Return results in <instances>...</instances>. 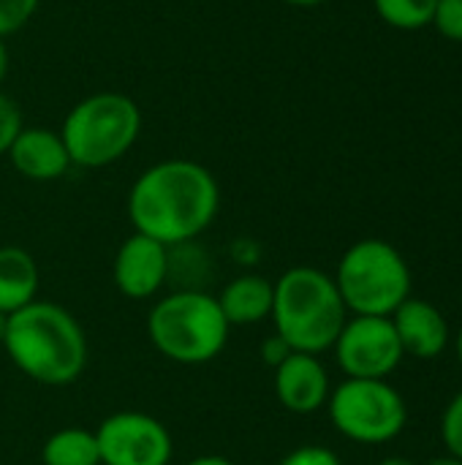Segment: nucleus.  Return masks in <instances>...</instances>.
Instances as JSON below:
<instances>
[{
  "instance_id": "f257e3e1",
  "label": "nucleus",
  "mask_w": 462,
  "mask_h": 465,
  "mask_svg": "<svg viewBox=\"0 0 462 465\" xmlns=\"http://www.w3.org/2000/svg\"><path fill=\"white\" fill-rule=\"evenodd\" d=\"M221 210L215 174L191 158H166L147 166L128 191L133 232L166 248H180L204 234Z\"/></svg>"
},
{
  "instance_id": "f03ea898",
  "label": "nucleus",
  "mask_w": 462,
  "mask_h": 465,
  "mask_svg": "<svg viewBox=\"0 0 462 465\" xmlns=\"http://www.w3.org/2000/svg\"><path fill=\"white\" fill-rule=\"evenodd\" d=\"M0 346L19 373L44 387L74 384L90 360L87 335L76 316L49 300H33L11 313Z\"/></svg>"
},
{
  "instance_id": "7ed1b4c3",
  "label": "nucleus",
  "mask_w": 462,
  "mask_h": 465,
  "mask_svg": "<svg viewBox=\"0 0 462 465\" xmlns=\"http://www.w3.org/2000/svg\"><path fill=\"white\" fill-rule=\"evenodd\" d=\"M270 319L291 351L319 357L335 346L349 311L332 275L316 267H291L275 281Z\"/></svg>"
},
{
  "instance_id": "20e7f679",
  "label": "nucleus",
  "mask_w": 462,
  "mask_h": 465,
  "mask_svg": "<svg viewBox=\"0 0 462 465\" xmlns=\"http://www.w3.org/2000/svg\"><path fill=\"white\" fill-rule=\"evenodd\" d=\"M229 322L215 294L177 289L163 294L147 313V338L161 357L177 365H207L229 343Z\"/></svg>"
},
{
  "instance_id": "39448f33",
  "label": "nucleus",
  "mask_w": 462,
  "mask_h": 465,
  "mask_svg": "<svg viewBox=\"0 0 462 465\" xmlns=\"http://www.w3.org/2000/svg\"><path fill=\"white\" fill-rule=\"evenodd\" d=\"M139 134L142 112L125 93H93L76 101L60 125L71 166L82 169L117 163L136 144Z\"/></svg>"
},
{
  "instance_id": "423d86ee",
  "label": "nucleus",
  "mask_w": 462,
  "mask_h": 465,
  "mask_svg": "<svg viewBox=\"0 0 462 465\" xmlns=\"http://www.w3.org/2000/svg\"><path fill=\"white\" fill-rule=\"evenodd\" d=\"M332 278L349 316H392L411 297L408 262L378 237L346 248Z\"/></svg>"
},
{
  "instance_id": "0eeeda50",
  "label": "nucleus",
  "mask_w": 462,
  "mask_h": 465,
  "mask_svg": "<svg viewBox=\"0 0 462 465\" xmlns=\"http://www.w3.org/2000/svg\"><path fill=\"white\" fill-rule=\"evenodd\" d=\"M327 409L335 430L357 444H387L408 420L403 395L387 379H346L329 392Z\"/></svg>"
},
{
  "instance_id": "6e6552de",
  "label": "nucleus",
  "mask_w": 462,
  "mask_h": 465,
  "mask_svg": "<svg viewBox=\"0 0 462 465\" xmlns=\"http://www.w3.org/2000/svg\"><path fill=\"white\" fill-rule=\"evenodd\" d=\"M101 465H169L174 441L169 428L144 411H114L95 428Z\"/></svg>"
},
{
  "instance_id": "1a4fd4ad",
  "label": "nucleus",
  "mask_w": 462,
  "mask_h": 465,
  "mask_svg": "<svg viewBox=\"0 0 462 465\" xmlns=\"http://www.w3.org/2000/svg\"><path fill=\"white\" fill-rule=\"evenodd\" d=\"M332 349L349 379H387L406 357L389 316H349Z\"/></svg>"
},
{
  "instance_id": "9d476101",
  "label": "nucleus",
  "mask_w": 462,
  "mask_h": 465,
  "mask_svg": "<svg viewBox=\"0 0 462 465\" xmlns=\"http://www.w3.org/2000/svg\"><path fill=\"white\" fill-rule=\"evenodd\" d=\"M172 275V248L133 232L125 237L112 262V278L123 297L152 300Z\"/></svg>"
},
{
  "instance_id": "9b49d317",
  "label": "nucleus",
  "mask_w": 462,
  "mask_h": 465,
  "mask_svg": "<svg viewBox=\"0 0 462 465\" xmlns=\"http://www.w3.org/2000/svg\"><path fill=\"white\" fill-rule=\"evenodd\" d=\"M275 398L291 414H316L329 401V373L316 354L291 351L275 368Z\"/></svg>"
},
{
  "instance_id": "f8f14e48",
  "label": "nucleus",
  "mask_w": 462,
  "mask_h": 465,
  "mask_svg": "<svg viewBox=\"0 0 462 465\" xmlns=\"http://www.w3.org/2000/svg\"><path fill=\"white\" fill-rule=\"evenodd\" d=\"M5 155L11 166L25 180H33V183L60 180L71 169V158H68L60 131H46L38 125H25L16 134Z\"/></svg>"
},
{
  "instance_id": "ddd939ff",
  "label": "nucleus",
  "mask_w": 462,
  "mask_h": 465,
  "mask_svg": "<svg viewBox=\"0 0 462 465\" xmlns=\"http://www.w3.org/2000/svg\"><path fill=\"white\" fill-rule=\"evenodd\" d=\"M389 319L400 338L403 354L417 360H436L447 351L449 324L433 302L408 297Z\"/></svg>"
},
{
  "instance_id": "4468645a",
  "label": "nucleus",
  "mask_w": 462,
  "mask_h": 465,
  "mask_svg": "<svg viewBox=\"0 0 462 465\" xmlns=\"http://www.w3.org/2000/svg\"><path fill=\"white\" fill-rule=\"evenodd\" d=\"M275 283L259 272H240L215 297L229 327H253L272 313Z\"/></svg>"
},
{
  "instance_id": "2eb2a0df",
  "label": "nucleus",
  "mask_w": 462,
  "mask_h": 465,
  "mask_svg": "<svg viewBox=\"0 0 462 465\" xmlns=\"http://www.w3.org/2000/svg\"><path fill=\"white\" fill-rule=\"evenodd\" d=\"M38 264L35 259L16 245H3L0 248V311L5 316L16 313L19 308L30 305L38 300Z\"/></svg>"
},
{
  "instance_id": "dca6fc26",
  "label": "nucleus",
  "mask_w": 462,
  "mask_h": 465,
  "mask_svg": "<svg viewBox=\"0 0 462 465\" xmlns=\"http://www.w3.org/2000/svg\"><path fill=\"white\" fill-rule=\"evenodd\" d=\"M44 465H101L95 430L87 428H60L41 447Z\"/></svg>"
},
{
  "instance_id": "f3484780",
  "label": "nucleus",
  "mask_w": 462,
  "mask_h": 465,
  "mask_svg": "<svg viewBox=\"0 0 462 465\" xmlns=\"http://www.w3.org/2000/svg\"><path fill=\"white\" fill-rule=\"evenodd\" d=\"M438 0H373L378 19L395 30H422L433 22Z\"/></svg>"
},
{
  "instance_id": "a211bd4d",
  "label": "nucleus",
  "mask_w": 462,
  "mask_h": 465,
  "mask_svg": "<svg viewBox=\"0 0 462 465\" xmlns=\"http://www.w3.org/2000/svg\"><path fill=\"white\" fill-rule=\"evenodd\" d=\"M441 441L447 447V455L462 460V392H457L441 417Z\"/></svg>"
},
{
  "instance_id": "6ab92c4d",
  "label": "nucleus",
  "mask_w": 462,
  "mask_h": 465,
  "mask_svg": "<svg viewBox=\"0 0 462 465\" xmlns=\"http://www.w3.org/2000/svg\"><path fill=\"white\" fill-rule=\"evenodd\" d=\"M38 3L41 0H0V38L22 30L38 11Z\"/></svg>"
},
{
  "instance_id": "aec40b11",
  "label": "nucleus",
  "mask_w": 462,
  "mask_h": 465,
  "mask_svg": "<svg viewBox=\"0 0 462 465\" xmlns=\"http://www.w3.org/2000/svg\"><path fill=\"white\" fill-rule=\"evenodd\" d=\"M438 35H444L447 41L462 44V0H438L433 22H430Z\"/></svg>"
},
{
  "instance_id": "412c9836",
  "label": "nucleus",
  "mask_w": 462,
  "mask_h": 465,
  "mask_svg": "<svg viewBox=\"0 0 462 465\" xmlns=\"http://www.w3.org/2000/svg\"><path fill=\"white\" fill-rule=\"evenodd\" d=\"M22 128H25V123H22V112H19L16 101L0 90V155L8 153V147L14 144V139Z\"/></svg>"
},
{
  "instance_id": "4be33fe9",
  "label": "nucleus",
  "mask_w": 462,
  "mask_h": 465,
  "mask_svg": "<svg viewBox=\"0 0 462 465\" xmlns=\"http://www.w3.org/2000/svg\"><path fill=\"white\" fill-rule=\"evenodd\" d=\"M280 465H343L340 458L327 450V447H319V444H305V447H297L291 450Z\"/></svg>"
},
{
  "instance_id": "5701e85b",
  "label": "nucleus",
  "mask_w": 462,
  "mask_h": 465,
  "mask_svg": "<svg viewBox=\"0 0 462 465\" xmlns=\"http://www.w3.org/2000/svg\"><path fill=\"white\" fill-rule=\"evenodd\" d=\"M259 354H261V360H264V365H270L272 371L291 354V346L280 338V335H270V338H264L261 341V349H259Z\"/></svg>"
},
{
  "instance_id": "b1692460",
  "label": "nucleus",
  "mask_w": 462,
  "mask_h": 465,
  "mask_svg": "<svg viewBox=\"0 0 462 465\" xmlns=\"http://www.w3.org/2000/svg\"><path fill=\"white\" fill-rule=\"evenodd\" d=\"M185 465H234L229 458H223V455H199V458H193V460H188Z\"/></svg>"
},
{
  "instance_id": "393cba45",
  "label": "nucleus",
  "mask_w": 462,
  "mask_h": 465,
  "mask_svg": "<svg viewBox=\"0 0 462 465\" xmlns=\"http://www.w3.org/2000/svg\"><path fill=\"white\" fill-rule=\"evenodd\" d=\"M8 74V46H5V38H0V84Z\"/></svg>"
},
{
  "instance_id": "a878e982",
  "label": "nucleus",
  "mask_w": 462,
  "mask_h": 465,
  "mask_svg": "<svg viewBox=\"0 0 462 465\" xmlns=\"http://www.w3.org/2000/svg\"><path fill=\"white\" fill-rule=\"evenodd\" d=\"M286 5H297V8H316V5H321V3H327V0H283Z\"/></svg>"
},
{
  "instance_id": "bb28decb",
  "label": "nucleus",
  "mask_w": 462,
  "mask_h": 465,
  "mask_svg": "<svg viewBox=\"0 0 462 465\" xmlns=\"http://www.w3.org/2000/svg\"><path fill=\"white\" fill-rule=\"evenodd\" d=\"M428 465H462V460L452 458V455H444V458H433Z\"/></svg>"
},
{
  "instance_id": "cd10ccee",
  "label": "nucleus",
  "mask_w": 462,
  "mask_h": 465,
  "mask_svg": "<svg viewBox=\"0 0 462 465\" xmlns=\"http://www.w3.org/2000/svg\"><path fill=\"white\" fill-rule=\"evenodd\" d=\"M381 465H414L411 460H406V458H387V460H381Z\"/></svg>"
},
{
  "instance_id": "c85d7f7f",
  "label": "nucleus",
  "mask_w": 462,
  "mask_h": 465,
  "mask_svg": "<svg viewBox=\"0 0 462 465\" xmlns=\"http://www.w3.org/2000/svg\"><path fill=\"white\" fill-rule=\"evenodd\" d=\"M5 324H8V316L0 311V343H3V335H5Z\"/></svg>"
},
{
  "instance_id": "c756f323",
  "label": "nucleus",
  "mask_w": 462,
  "mask_h": 465,
  "mask_svg": "<svg viewBox=\"0 0 462 465\" xmlns=\"http://www.w3.org/2000/svg\"><path fill=\"white\" fill-rule=\"evenodd\" d=\"M455 349H457V360H460V365H462V327H460V332H457V341H455Z\"/></svg>"
}]
</instances>
